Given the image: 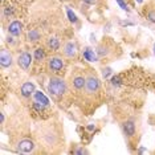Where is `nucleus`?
<instances>
[{
  "label": "nucleus",
  "mask_w": 155,
  "mask_h": 155,
  "mask_svg": "<svg viewBox=\"0 0 155 155\" xmlns=\"http://www.w3.org/2000/svg\"><path fill=\"white\" fill-rule=\"evenodd\" d=\"M48 91L54 97H61L64 96V93L66 91V84L64 80L57 78V77H53L49 81L48 85Z\"/></svg>",
  "instance_id": "1"
},
{
  "label": "nucleus",
  "mask_w": 155,
  "mask_h": 155,
  "mask_svg": "<svg viewBox=\"0 0 155 155\" xmlns=\"http://www.w3.org/2000/svg\"><path fill=\"white\" fill-rule=\"evenodd\" d=\"M86 91L87 93H97L98 89H100V80L97 78L94 74H89L87 76V78H86Z\"/></svg>",
  "instance_id": "2"
},
{
  "label": "nucleus",
  "mask_w": 155,
  "mask_h": 155,
  "mask_svg": "<svg viewBox=\"0 0 155 155\" xmlns=\"http://www.w3.org/2000/svg\"><path fill=\"white\" fill-rule=\"evenodd\" d=\"M48 68L51 72L58 73L64 69V61L58 57H52V58H49V61H48Z\"/></svg>",
  "instance_id": "3"
},
{
  "label": "nucleus",
  "mask_w": 155,
  "mask_h": 155,
  "mask_svg": "<svg viewBox=\"0 0 155 155\" xmlns=\"http://www.w3.org/2000/svg\"><path fill=\"white\" fill-rule=\"evenodd\" d=\"M31 61H32V56L28 53V52H24V53H21L19 56V58H17V64H19L20 68L24 69V70H27L28 68H29Z\"/></svg>",
  "instance_id": "4"
},
{
  "label": "nucleus",
  "mask_w": 155,
  "mask_h": 155,
  "mask_svg": "<svg viewBox=\"0 0 155 155\" xmlns=\"http://www.w3.org/2000/svg\"><path fill=\"white\" fill-rule=\"evenodd\" d=\"M0 64L3 68H8L12 65V54L9 53L7 49H2V53H0Z\"/></svg>",
  "instance_id": "5"
},
{
  "label": "nucleus",
  "mask_w": 155,
  "mask_h": 155,
  "mask_svg": "<svg viewBox=\"0 0 155 155\" xmlns=\"http://www.w3.org/2000/svg\"><path fill=\"white\" fill-rule=\"evenodd\" d=\"M33 147H35V144L32 140H29V139H23V140H20V143H19V146H17V149H19L20 153H31V151L33 150Z\"/></svg>",
  "instance_id": "6"
},
{
  "label": "nucleus",
  "mask_w": 155,
  "mask_h": 155,
  "mask_svg": "<svg viewBox=\"0 0 155 155\" xmlns=\"http://www.w3.org/2000/svg\"><path fill=\"white\" fill-rule=\"evenodd\" d=\"M64 54L68 58H73L77 54V45L74 43H66L64 47Z\"/></svg>",
  "instance_id": "7"
},
{
  "label": "nucleus",
  "mask_w": 155,
  "mask_h": 155,
  "mask_svg": "<svg viewBox=\"0 0 155 155\" xmlns=\"http://www.w3.org/2000/svg\"><path fill=\"white\" fill-rule=\"evenodd\" d=\"M72 85L74 86V89L76 90H81V89H84V86L86 85V78L84 76H74L73 77V80H72Z\"/></svg>",
  "instance_id": "8"
},
{
  "label": "nucleus",
  "mask_w": 155,
  "mask_h": 155,
  "mask_svg": "<svg viewBox=\"0 0 155 155\" xmlns=\"http://www.w3.org/2000/svg\"><path fill=\"white\" fill-rule=\"evenodd\" d=\"M21 23L20 21H12L8 27V32L12 35V36H19L21 33Z\"/></svg>",
  "instance_id": "9"
},
{
  "label": "nucleus",
  "mask_w": 155,
  "mask_h": 155,
  "mask_svg": "<svg viewBox=\"0 0 155 155\" xmlns=\"http://www.w3.org/2000/svg\"><path fill=\"white\" fill-rule=\"evenodd\" d=\"M32 93H35V85L32 82H25L21 86V94L24 97H31Z\"/></svg>",
  "instance_id": "10"
},
{
  "label": "nucleus",
  "mask_w": 155,
  "mask_h": 155,
  "mask_svg": "<svg viewBox=\"0 0 155 155\" xmlns=\"http://www.w3.org/2000/svg\"><path fill=\"white\" fill-rule=\"evenodd\" d=\"M82 54H84V58H85L86 61H89V62H96L97 61V54L94 53V51H91L90 48L84 49Z\"/></svg>",
  "instance_id": "11"
},
{
  "label": "nucleus",
  "mask_w": 155,
  "mask_h": 155,
  "mask_svg": "<svg viewBox=\"0 0 155 155\" xmlns=\"http://www.w3.org/2000/svg\"><path fill=\"white\" fill-rule=\"evenodd\" d=\"M123 130H125L126 135L133 137L134 134H135V125H134V122H131V121L125 122L123 123Z\"/></svg>",
  "instance_id": "12"
},
{
  "label": "nucleus",
  "mask_w": 155,
  "mask_h": 155,
  "mask_svg": "<svg viewBox=\"0 0 155 155\" xmlns=\"http://www.w3.org/2000/svg\"><path fill=\"white\" fill-rule=\"evenodd\" d=\"M40 37H41V35L38 31L36 29H32V31H29L27 35V38H28V41H32V43H37L38 40H40Z\"/></svg>",
  "instance_id": "13"
},
{
  "label": "nucleus",
  "mask_w": 155,
  "mask_h": 155,
  "mask_svg": "<svg viewBox=\"0 0 155 155\" xmlns=\"http://www.w3.org/2000/svg\"><path fill=\"white\" fill-rule=\"evenodd\" d=\"M47 45L51 51H57V49L60 48V41H58V38H56V37H51L48 40Z\"/></svg>",
  "instance_id": "14"
},
{
  "label": "nucleus",
  "mask_w": 155,
  "mask_h": 155,
  "mask_svg": "<svg viewBox=\"0 0 155 155\" xmlns=\"http://www.w3.org/2000/svg\"><path fill=\"white\" fill-rule=\"evenodd\" d=\"M35 100H36L37 102H41V104H44L45 106H48V105H49V100L44 96L43 93H41V91H35Z\"/></svg>",
  "instance_id": "15"
},
{
  "label": "nucleus",
  "mask_w": 155,
  "mask_h": 155,
  "mask_svg": "<svg viewBox=\"0 0 155 155\" xmlns=\"http://www.w3.org/2000/svg\"><path fill=\"white\" fill-rule=\"evenodd\" d=\"M35 58H36V61H43L45 58V51L43 48H37L35 51Z\"/></svg>",
  "instance_id": "16"
},
{
  "label": "nucleus",
  "mask_w": 155,
  "mask_h": 155,
  "mask_svg": "<svg viewBox=\"0 0 155 155\" xmlns=\"http://www.w3.org/2000/svg\"><path fill=\"white\" fill-rule=\"evenodd\" d=\"M66 13H68V17H69V20H70V21H72V23H76L77 21V16L74 15V13H73V11H72V9H66Z\"/></svg>",
  "instance_id": "17"
},
{
  "label": "nucleus",
  "mask_w": 155,
  "mask_h": 155,
  "mask_svg": "<svg viewBox=\"0 0 155 155\" xmlns=\"http://www.w3.org/2000/svg\"><path fill=\"white\" fill-rule=\"evenodd\" d=\"M115 2L118 3L119 7H121V8L123 9V11H126V12H129V11H130V9H129V7H127V4H126V3H125V0H115Z\"/></svg>",
  "instance_id": "18"
},
{
  "label": "nucleus",
  "mask_w": 155,
  "mask_h": 155,
  "mask_svg": "<svg viewBox=\"0 0 155 155\" xmlns=\"http://www.w3.org/2000/svg\"><path fill=\"white\" fill-rule=\"evenodd\" d=\"M147 19H149L151 23L155 24V9H151V11H149V13H147Z\"/></svg>",
  "instance_id": "19"
},
{
  "label": "nucleus",
  "mask_w": 155,
  "mask_h": 155,
  "mask_svg": "<svg viewBox=\"0 0 155 155\" xmlns=\"http://www.w3.org/2000/svg\"><path fill=\"white\" fill-rule=\"evenodd\" d=\"M111 84H113V85H114V86H115V85L118 86L119 84H121V82H119V77H118V76L113 77V78H111Z\"/></svg>",
  "instance_id": "20"
},
{
  "label": "nucleus",
  "mask_w": 155,
  "mask_h": 155,
  "mask_svg": "<svg viewBox=\"0 0 155 155\" xmlns=\"http://www.w3.org/2000/svg\"><path fill=\"white\" fill-rule=\"evenodd\" d=\"M102 74H104V77H105V78H107V77L111 74V69H110V68H106V69H104V73H102Z\"/></svg>",
  "instance_id": "21"
},
{
  "label": "nucleus",
  "mask_w": 155,
  "mask_h": 155,
  "mask_svg": "<svg viewBox=\"0 0 155 155\" xmlns=\"http://www.w3.org/2000/svg\"><path fill=\"white\" fill-rule=\"evenodd\" d=\"M12 13H13L12 8H9V7H8V8H5V15H12Z\"/></svg>",
  "instance_id": "22"
},
{
  "label": "nucleus",
  "mask_w": 155,
  "mask_h": 155,
  "mask_svg": "<svg viewBox=\"0 0 155 155\" xmlns=\"http://www.w3.org/2000/svg\"><path fill=\"white\" fill-rule=\"evenodd\" d=\"M84 2H85L86 4H94V2H96V0H84Z\"/></svg>",
  "instance_id": "23"
},
{
  "label": "nucleus",
  "mask_w": 155,
  "mask_h": 155,
  "mask_svg": "<svg viewBox=\"0 0 155 155\" xmlns=\"http://www.w3.org/2000/svg\"><path fill=\"white\" fill-rule=\"evenodd\" d=\"M137 2H138V3H142V0H137Z\"/></svg>",
  "instance_id": "24"
},
{
  "label": "nucleus",
  "mask_w": 155,
  "mask_h": 155,
  "mask_svg": "<svg viewBox=\"0 0 155 155\" xmlns=\"http://www.w3.org/2000/svg\"><path fill=\"white\" fill-rule=\"evenodd\" d=\"M154 54H155V45H154Z\"/></svg>",
  "instance_id": "25"
}]
</instances>
